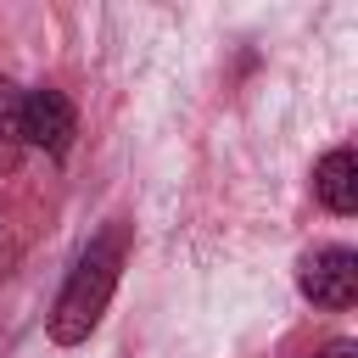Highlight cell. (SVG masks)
<instances>
[{
	"instance_id": "cell-1",
	"label": "cell",
	"mask_w": 358,
	"mask_h": 358,
	"mask_svg": "<svg viewBox=\"0 0 358 358\" xmlns=\"http://www.w3.org/2000/svg\"><path fill=\"white\" fill-rule=\"evenodd\" d=\"M123 252H129V229H123V224L101 229V235L78 252V263H73V274H67V285L56 291V308H50V319H45V330H50L56 347L90 341V330L101 324V313H106V302H112V291H117Z\"/></svg>"
},
{
	"instance_id": "cell-5",
	"label": "cell",
	"mask_w": 358,
	"mask_h": 358,
	"mask_svg": "<svg viewBox=\"0 0 358 358\" xmlns=\"http://www.w3.org/2000/svg\"><path fill=\"white\" fill-rule=\"evenodd\" d=\"M319 358H358V347H352V341H330Z\"/></svg>"
},
{
	"instance_id": "cell-3",
	"label": "cell",
	"mask_w": 358,
	"mask_h": 358,
	"mask_svg": "<svg viewBox=\"0 0 358 358\" xmlns=\"http://www.w3.org/2000/svg\"><path fill=\"white\" fill-rule=\"evenodd\" d=\"M296 280H302L308 302H319V308H352V296H358V252H347V246L308 252Z\"/></svg>"
},
{
	"instance_id": "cell-2",
	"label": "cell",
	"mask_w": 358,
	"mask_h": 358,
	"mask_svg": "<svg viewBox=\"0 0 358 358\" xmlns=\"http://www.w3.org/2000/svg\"><path fill=\"white\" fill-rule=\"evenodd\" d=\"M17 134H22V145H34L45 157H67V145L78 134L73 101L62 90H28L22 106H17Z\"/></svg>"
},
{
	"instance_id": "cell-4",
	"label": "cell",
	"mask_w": 358,
	"mask_h": 358,
	"mask_svg": "<svg viewBox=\"0 0 358 358\" xmlns=\"http://www.w3.org/2000/svg\"><path fill=\"white\" fill-rule=\"evenodd\" d=\"M313 196H319L336 218L358 213V162H352L347 145H336V151L319 157V168H313Z\"/></svg>"
}]
</instances>
